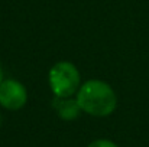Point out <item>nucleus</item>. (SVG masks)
<instances>
[{
	"mask_svg": "<svg viewBox=\"0 0 149 147\" xmlns=\"http://www.w3.org/2000/svg\"><path fill=\"white\" fill-rule=\"evenodd\" d=\"M3 81V69H1V63H0V84Z\"/></svg>",
	"mask_w": 149,
	"mask_h": 147,
	"instance_id": "423d86ee",
	"label": "nucleus"
},
{
	"mask_svg": "<svg viewBox=\"0 0 149 147\" xmlns=\"http://www.w3.org/2000/svg\"><path fill=\"white\" fill-rule=\"evenodd\" d=\"M48 84L55 97L68 98L77 94L81 87V78L77 66L68 61L56 62L49 69Z\"/></svg>",
	"mask_w": 149,
	"mask_h": 147,
	"instance_id": "f03ea898",
	"label": "nucleus"
},
{
	"mask_svg": "<svg viewBox=\"0 0 149 147\" xmlns=\"http://www.w3.org/2000/svg\"><path fill=\"white\" fill-rule=\"evenodd\" d=\"M52 107L55 110V112L58 114L59 118L62 120H75L78 117V114L81 112V108L77 102V98L68 97V98H59L54 97L52 99Z\"/></svg>",
	"mask_w": 149,
	"mask_h": 147,
	"instance_id": "20e7f679",
	"label": "nucleus"
},
{
	"mask_svg": "<svg viewBox=\"0 0 149 147\" xmlns=\"http://www.w3.org/2000/svg\"><path fill=\"white\" fill-rule=\"evenodd\" d=\"M75 98L81 111L94 117H107L117 107L114 90L101 79L86 81L77 91Z\"/></svg>",
	"mask_w": 149,
	"mask_h": 147,
	"instance_id": "f257e3e1",
	"label": "nucleus"
},
{
	"mask_svg": "<svg viewBox=\"0 0 149 147\" xmlns=\"http://www.w3.org/2000/svg\"><path fill=\"white\" fill-rule=\"evenodd\" d=\"M88 147H117V144H114V143H113V141H110V140L100 139V140H96V141L90 143Z\"/></svg>",
	"mask_w": 149,
	"mask_h": 147,
	"instance_id": "39448f33",
	"label": "nucleus"
},
{
	"mask_svg": "<svg viewBox=\"0 0 149 147\" xmlns=\"http://www.w3.org/2000/svg\"><path fill=\"white\" fill-rule=\"evenodd\" d=\"M28 91L17 79H3L0 84V105L6 110L16 111L25 107Z\"/></svg>",
	"mask_w": 149,
	"mask_h": 147,
	"instance_id": "7ed1b4c3",
	"label": "nucleus"
},
{
	"mask_svg": "<svg viewBox=\"0 0 149 147\" xmlns=\"http://www.w3.org/2000/svg\"><path fill=\"white\" fill-rule=\"evenodd\" d=\"M0 126H1V115H0Z\"/></svg>",
	"mask_w": 149,
	"mask_h": 147,
	"instance_id": "0eeeda50",
	"label": "nucleus"
}]
</instances>
